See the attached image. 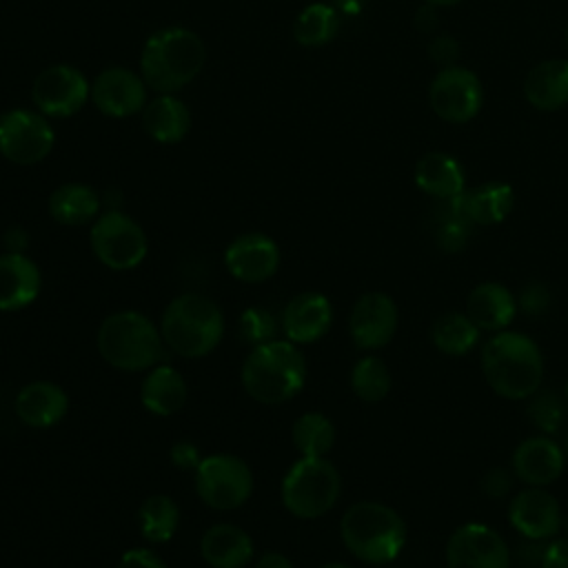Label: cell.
Listing matches in <instances>:
<instances>
[{"label":"cell","instance_id":"obj_41","mask_svg":"<svg viewBox=\"0 0 568 568\" xmlns=\"http://www.w3.org/2000/svg\"><path fill=\"white\" fill-rule=\"evenodd\" d=\"M539 568H568V537H552L544 546Z\"/></svg>","mask_w":568,"mask_h":568},{"label":"cell","instance_id":"obj_27","mask_svg":"<svg viewBox=\"0 0 568 568\" xmlns=\"http://www.w3.org/2000/svg\"><path fill=\"white\" fill-rule=\"evenodd\" d=\"M457 204L473 224L490 226L508 217L515 204V193L506 182H486L457 195Z\"/></svg>","mask_w":568,"mask_h":568},{"label":"cell","instance_id":"obj_23","mask_svg":"<svg viewBox=\"0 0 568 568\" xmlns=\"http://www.w3.org/2000/svg\"><path fill=\"white\" fill-rule=\"evenodd\" d=\"M200 555L211 568H244L253 559V539L233 524H215L200 539Z\"/></svg>","mask_w":568,"mask_h":568},{"label":"cell","instance_id":"obj_25","mask_svg":"<svg viewBox=\"0 0 568 568\" xmlns=\"http://www.w3.org/2000/svg\"><path fill=\"white\" fill-rule=\"evenodd\" d=\"M142 406L160 417H169L186 404V382L182 373L169 364H155L149 368L140 386Z\"/></svg>","mask_w":568,"mask_h":568},{"label":"cell","instance_id":"obj_1","mask_svg":"<svg viewBox=\"0 0 568 568\" xmlns=\"http://www.w3.org/2000/svg\"><path fill=\"white\" fill-rule=\"evenodd\" d=\"M481 373L504 399H528L544 379V355L537 342L517 331H499L481 346Z\"/></svg>","mask_w":568,"mask_h":568},{"label":"cell","instance_id":"obj_19","mask_svg":"<svg viewBox=\"0 0 568 568\" xmlns=\"http://www.w3.org/2000/svg\"><path fill=\"white\" fill-rule=\"evenodd\" d=\"M91 100L102 113L113 118H124L144 106L146 87L133 71L115 67V69L102 71L95 78L91 87Z\"/></svg>","mask_w":568,"mask_h":568},{"label":"cell","instance_id":"obj_20","mask_svg":"<svg viewBox=\"0 0 568 568\" xmlns=\"http://www.w3.org/2000/svg\"><path fill=\"white\" fill-rule=\"evenodd\" d=\"M67 410L69 397L64 388L49 379L29 382L13 397L16 417L31 428H51L64 419Z\"/></svg>","mask_w":568,"mask_h":568},{"label":"cell","instance_id":"obj_11","mask_svg":"<svg viewBox=\"0 0 568 568\" xmlns=\"http://www.w3.org/2000/svg\"><path fill=\"white\" fill-rule=\"evenodd\" d=\"M481 82L466 67L439 69L428 89V102L433 111L453 124H464L473 120L481 109Z\"/></svg>","mask_w":568,"mask_h":568},{"label":"cell","instance_id":"obj_42","mask_svg":"<svg viewBox=\"0 0 568 568\" xmlns=\"http://www.w3.org/2000/svg\"><path fill=\"white\" fill-rule=\"evenodd\" d=\"M118 568H166L151 548H131L122 555Z\"/></svg>","mask_w":568,"mask_h":568},{"label":"cell","instance_id":"obj_51","mask_svg":"<svg viewBox=\"0 0 568 568\" xmlns=\"http://www.w3.org/2000/svg\"><path fill=\"white\" fill-rule=\"evenodd\" d=\"M564 528H566V535H568V515L564 517Z\"/></svg>","mask_w":568,"mask_h":568},{"label":"cell","instance_id":"obj_18","mask_svg":"<svg viewBox=\"0 0 568 568\" xmlns=\"http://www.w3.org/2000/svg\"><path fill=\"white\" fill-rule=\"evenodd\" d=\"M333 324V306L326 295L304 291L286 302L282 311V331L293 344H313L328 333Z\"/></svg>","mask_w":568,"mask_h":568},{"label":"cell","instance_id":"obj_35","mask_svg":"<svg viewBox=\"0 0 568 568\" xmlns=\"http://www.w3.org/2000/svg\"><path fill=\"white\" fill-rule=\"evenodd\" d=\"M473 222L464 215V211L457 204V197L444 200V206L439 209L437 224H435V244L444 253H457L466 248L470 233H473Z\"/></svg>","mask_w":568,"mask_h":568},{"label":"cell","instance_id":"obj_31","mask_svg":"<svg viewBox=\"0 0 568 568\" xmlns=\"http://www.w3.org/2000/svg\"><path fill=\"white\" fill-rule=\"evenodd\" d=\"M138 524L146 541L164 544L178 530V524H180L178 504L169 495H151L142 501L138 510Z\"/></svg>","mask_w":568,"mask_h":568},{"label":"cell","instance_id":"obj_47","mask_svg":"<svg viewBox=\"0 0 568 568\" xmlns=\"http://www.w3.org/2000/svg\"><path fill=\"white\" fill-rule=\"evenodd\" d=\"M364 4H366V0H333L331 7H333L337 13H342V16L355 18V16L362 13Z\"/></svg>","mask_w":568,"mask_h":568},{"label":"cell","instance_id":"obj_10","mask_svg":"<svg viewBox=\"0 0 568 568\" xmlns=\"http://www.w3.org/2000/svg\"><path fill=\"white\" fill-rule=\"evenodd\" d=\"M446 568H510L513 552L506 539L488 524L457 526L446 541Z\"/></svg>","mask_w":568,"mask_h":568},{"label":"cell","instance_id":"obj_12","mask_svg":"<svg viewBox=\"0 0 568 568\" xmlns=\"http://www.w3.org/2000/svg\"><path fill=\"white\" fill-rule=\"evenodd\" d=\"M53 146V131L33 111L13 109L0 118V153L16 164H36Z\"/></svg>","mask_w":568,"mask_h":568},{"label":"cell","instance_id":"obj_9","mask_svg":"<svg viewBox=\"0 0 568 568\" xmlns=\"http://www.w3.org/2000/svg\"><path fill=\"white\" fill-rule=\"evenodd\" d=\"M93 255L113 271L135 268L146 257V235L142 226L122 211L102 213L89 233Z\"/></svg>","mask_w":568,"mask_h":568},{"label":"cell","instance_id":"obj_50","mask_svg":"<svg viewBox=\"0 0 568 568\" xmlns=\"http://www.w3.org/2000/svg\"><path fill=\"white\" fill-rule=\"evenodd\" d=\"M564 453H566V459H568V433H566V439H564Z\"/></svg>","mask_w":568,"mask_h":568},{"label":"cell","instance_id":"obj_45","mask_svg":"<svg viewBox=\"0 0 568 568\" xmlns=\"http://www.w3.org/2000/svg\"><path fill=\"white\" fill-rule=\"evenodd\" d=\"M2 242L7 253H24V248L29 246V233L22 226H11L4 231Z\"/></svg>","mask_w":568,"mask_h":568},{"label":"cell","instance_id":"obj_49","mask_svg":"<svg viewBox=\"0 0 568 568\" xmlns=\"http://www.w3.org/2000/svg\"><path fill=\"white\" fill-rule=\"evenodd\" d=\"M320 568H353V566L339 564V561H328V564H324V566H320Z\"/></svg>","mask_w":568,"mask_h":568},{"label":"cell","instance_id":"obj_22","mask_svg":"<svg viewBox=\"0 0 568 568\" xmlns=\"http://www.w3.org/2000/svg\"><path fill=\"white\" fill-rule=\"evenodd\" d=\"M40 268L24 253L0 255V311H20L40 293Z\"/></svg>","mask_w":568,"mask_h":568},{"label":"cell","instance_id":"obj_5","mask_svg":"<svg viewBox=\"0 0 568 568\" xmlns=\"http://www.w3.org/2000/svg\"><path fill=\"white\" fill-rule=\"evenodd\" d=\"M204 60V42L189 29L171 27L146 40L140 67L142 78L151 89L171 93L189 84L202 71Z\"/></svg>","mask_w":568,"mask_h":568},{"label":"cell","instance_id":"obj_8","mask_svg":"<svg viewBox=\"0 0 568 568\" xmlns=\"http://www.w3.org/2000/svg\"><path fill=\"white\" fill-rule=\"evenodd\" d=\"M193 481L197 497L215 510L240 508L253 493V473L248 464L229 453L202 457Z\"/></svg>","mask_w":568,"mask_h":568},{"label":"cell","instance_id":"obj_32","mask_svg":"<svg viewBox=\"0 0 568 568\" xmlns=\"http://www.w3.org/2000/svg\"><path fill=\"white\" fill-rule=\"evenodd\" d=\"M291 437L302 457H324L335 444V426L324 413L308 410L295 419Z\"/></svg>","mask_w":568,"mask_h":568},{"label":"cell","instance_id":"obj_29","mask_svg":"<svg viewBox=\"0 0 568 568\" xmlns=\"http://www.w3.org/2000/svg\"><path fill=\"white\" fill-rule=\"evenodd\" d=\"M481 337V331L475 326V322L459 311H450L439 315L430 326V342L433 346L450 357L468 355L477 348Z\"/></svg>","mask_w":568,"mask_h":568},{"label":"cell","instance_id":"obj_38","mask_svg":"<svg viewBox=\"0 0 568 568\" xmlns=\"http://www.w3.org/2000/svg\"><path fill=\"white\" fill-rule=\"evenodd\" d=\"M552 304V295L550 288L544 282H528L521 286L519 295H517V311H521L528 317H539L544 315Z\"/></svg>","mask_w":568,"mask_h":568},{"label":"cell","instance_id":"obj_15","mask_svg":"<svg viewBox=\"0 0 568 568\" xmlns=\"http://www.w3.org/2000/svg\"><path fill=\"white\" fill-rule=\"evenodd\" d=\"M89 84L84 75L67 64L44 69L31 89L36 106L53 118H67L80 111L89 98Z\"/></svg>","mask_w":568,"mask_h":568},{"label":"cell","instance_id":"obj_14","mask_svg":"<svg viewBox=\"0 0 568 568\" xmlns=\"http://www.w3.org/2000/svg\"><path fill=\"white\" fill-rule=\"evenodd\" d=\"M508 521L524 539L546 541L564 528V513L550 490L544 486H528L517 490L510 499Z\"/></svg>","mask_w":568,"mask_h":568},{"label":"cell","instance_id":"obj_16","mask_svg":"<svg viewBox=\"0 0 568 568\" xmlns=\"http://www.w3.org/2000/svg\"><path fill=\"white\" fill-rule=\"evenodd\" d=\"M224 264L229 273L240 282H266L280 266V248L264 233H244L226 246Z\"/></svg>","mask_w":568,"mask_h":568},{"label":"cell","instance_id":"obj_48","mask_svg":"<svg viewBox=\"0 0 568 568\" xmlns=\"http://www.w3.org/2000/svg\"><path fill=\"white\" fill-rule=\"evenodd\" d=\"M424 2H430V4H435V7H453V4H457V2H462V0H424Z\"/></svg>","mask_w":568,"mask_h":568},{"label":"cell","instance_id":"obj_40","mask_svg":"<svg viewBox=\"0 0 568 568\" xmlns=\"http://www.w3.org/2000/svg\"><path fill=\"white\" fill-rule=\"evenodd\" d=\"M428 55H430V60H433L439 69L455 67L457 55H459V42H457L453 36H448V33L435 36V38L428 42Z\"/></svg>","mask_w":568,"mask_h":568},{"label":"cell","instance_id":"obj_4","mask_svg":"<svg viewBox=\"0 0 568 568\" xmlns=\"http://www.w3.org/2000/svg\"><path fill=\"white\" fill-rule=\"evenodd\" d=\"M164 344L180 357H204L224 335L222 308L206 295L182 293L173 297L160 320Z\"/></svg>","mask_w":568,"mask_h":568},{"label":"cell","instance_id":"obj_53","mask_svg":"<svg viewBox=\"0 0 568 568\" xmlns=\"http://www.w3.org/2000/svg\"><path fill=\"white\" fill-rule=\"evenodd\" d=\"M566 44H568V29H566Z\"/></svg>","mask_w":568,"mask_h":568},{"label":"cell","instance_id":"obj_30","mask_svg":"<svg viewBox=\"0 0 568 568\" xmlns=\"http://www.w3.org/2000/svg\"><path fill=\"white\" fill-rule=\"evenodd\" d=\"M189 126L191 113L173 95H160L144 109V129L158 142H180L189 133Z\"/></svg>","mask_w":568,"mask_h":568},{"label":"cell","instance_id":"obj_3","mask_svg":"<svg viewBox=\"0 0 568 568\" xmlns=\"http://www.w3.org/2000/svg\"><path fill=\"white\" fill-rule=\"evenodd\" d=\"M240 379L244 390L260 404H284L306 382V357L288 339H271L253 346L246 355Z\"/></svg>","mask_w":568,"mask_h":568},{"label":"cell","instance_id":"obj_46","mask_svg":"<svg viewBox=\"0 0 568 568\" xmlns=\"http://www.w3.org/2000/svg\"><path fill=\"white\" fill-rule=\"evenodd\" d=\"M255 568H293V564H291V559H288L286 555L271 550V552H264V555L257 559Z\"/></svg>","mask_w":568,"mask_h":568},{"label":"cell","instance_id":"obj_37","mask_svg":"<svg viewBox=\"0 0 568 568\" xmlns=\"http://www.w3.org/2000/svg\"><path fill=\"white\" fill-rule=\"evenodd\" d=\"M275 331H277L275 317L262 306H248L237 320V333L251 346H260L275 339Z\"/></svg>","mask_w":568,"mask_h":568},{"label":"cell","instance_id":"obj_17","mask_svg":"<svg viewBox=\"0 0 568 568\" xmlns=\"http://www.w3.org/2000/svg\"><path fill=\"white\" fill-rule=\"evenodd\" d=\"M510 468L526 486H548L566 468V453L550 435H532L519 442Z\"/></svg>","mask_w":568,"mask_h":568},{"label":"cell","instance_id":"obj_34","mask_svg":"<svg viewBox=\"0 0 568 568\" xmlns=\"http://www.w3.org/2000/svg\"><path fill=\"white\" fill-rule=\"evenodd\" d=\"M339 29V13L331 4H308L295 20L293 36L304 47H320L335 38Z\"/></svg>","mask_w":568,"mask_h":568},{"label":"cell","instance_id":"obj_7","mask_svg":"<svg viewBox=\"0 0 568 568\" xmlns=\"http://www.w3.org/2000/svg\"><path fill=\"white\" fill-rule=\"evenodd\" d=\"M342 477L326 457L297 459L282 479V504L300 519L326 515L339 499Z\"/></svg>","mask_w":568,"mask_h":568},{"label":"cell","instance_id":"obj_13","mask_svg":"<svg viewBox=\"0 0 568 568\" xmlns=\"http://www.w3.org/2000/svg\"><path fill=\"white\" fill-rule=\"evenodd\" d=\"M397 304L382 291L364 293L348 315V333L359 351H379L390 344L397 333Z\"/></svg>","mask_w":568,"mask_h":568},{"label":"cell","instance_id":"obj_21","mask_svg":"<svg viewBox=\"0 0 568 568\" xmlns=\"http://www.w3.org/2000/svg\"><path fill=\"white\" fill-rule=\"evenodd\" d=\"M466 315L479 331L499 333L517 315L515 295L499 282H481L466 297Z\"/></svg>","mask_w":568,"mask_h":568},{"label":"cell","instance_id":"obj_24","mask_svg":"<svg viewBox=\"0 0 568 568\" xmlns=\"http://www.w3.org/2000/svg\"><path fill=\"white\" fill-rule=\"evenodd\" d=\"M415 184L435 200H453L466 191L462 164L448 153H426L415 164Z\"/></svg>","mask_w":568,"mask_h":568},{"label":"cell","instance_id":"obj_26","mask_svg":"<svg viewBox=\"0 0 568 568\" xmlns=\"http://www.w3.org/2000/svg\"><path fill=\"white\" fill-rule=\"evenodd\" d=\"M526 100L539 111H555L568 104V60H544L524 80Z\"/></svg>","mask_w":568,"mask_h":568},{"label":"cell","instance_id":"obj_39","mask_svg":"<svg viewBox=\"0 0 568 568\" xmlns=\"http://www.w3.org/2000/svg\"><path fill=\"white\" fill-rule=\"evenodd\" d=\"M513 481H515V473L513 468H504V466H495V468H488L484 475H481V493L490 499H501L506 497L510 490H513Z\"/></svg>","mask_w":568,"mask_h":568},{"label":"cell","instance_id":"obj_43","mask_svg":"<svg viewBox=\"0 0 568 568\" xmlns=\"http://www.w3.org/2000/svg\"><path fill=\"white\" fill-rule=\"evenodd\" d=\"M171 462L178 468H182V470H191V468L195 470L197 464L202 462V457H200V450H197V446L193 442L180 439V442H175L171 446Z\"/></svg>","mask_w":568,"mask_h":568},{"label":"cell","instance_id":"obj_28","mask_svg":"<svg viewBox=\"0 0 568 568\" xmlns=\"http://www.w3.org/2000/svg\"><path fill=\"white\" fill-rule=\"evenodd\" d=\"M100 211L98 193L80 182L58 186L49 197V213L64 226H80L95 220Z\"/></svg>","mask_w":568,"mask_h":568},{"label":"cell","instance_id":"obj_33","mask_svg":"<svg viewBox=\"0 0 568 568\" xmlns=\"http://www.w3.org/2000/svg\"><path fill=\"white\" fill-rule=\"evenodd\" d=\"M393 386V377L384 359L375 355H364L362 359L355 362L351 371V388L353 393L366 402V404H377L382 402Z\"/></svg>","mask_w":568,"mask_h":568},{"label":"cell","instance_id":"obj_6","mask_svg":"<svg viewBox=\"0 0 568 568\" xmlns=\"http://www.w3.org/2000/svg\"><path fill=\"white\" fill-rule=\"evenodd\" d=\"M162 333L140 311H118L98 328V351L118 371L140 373L153 368L162 357Z\"/></svg>","mask_w":568,"mask_h":568},{"label":"cell","instance_id":"obj_44","mask_svg":"<svg viewBox=\"0 0 568 568\" xmlns=\"http://www.w3.org/2000/svg\"><path fill=\"white\" fill-rule=\"evenodd\" d=\"M439 24V18H437V7L430 4V2H424L417 11H415V27L419 33L424 36H430Z\"/></svg>","mask_w":568,"mask_h":568},{"label":"cell","instance_id":"obj_36","mask_svg":"<svg viewBox=\"0 0 568 568\" xmlns=\"http://www.w3.org/2000/svg\"><path fill=\"white\" fill-rule=\"evenodd\" d=\"M566 410H568L566 397L557 395L555 390H541L530 395L528 417L541 435L559 433L566 422Z\"/></svg>","mask_w":568,"mask_h":568},{"label":"cell","instance_id":"obj_2","mask_svg":"<svg viewBox=\"0 0 568 568\" xmlns=\"http://www.w3.org/2000/svg\"><path fill=\"white\" fill-rule=\"evenodd\" d=\"M339 537L346 550L366 564H390L406 546V521L382 501H355L339 521Z\"/></svg>","mask_w":568,"mask_h":568},{"label":"cell","instance_id":"obj_52","mask_svg":"<svg viewBox=\"0 0 568 568\" xmlns=\"http://www.w3.org/2000/svg\"><path fill=\"white\" fill-rule=\"evenodd\" d=\"M564 397H566V404H568V384H566V393H564Z\"/></svg>","mask_w":568,"mask_h":568}]
</instances>
